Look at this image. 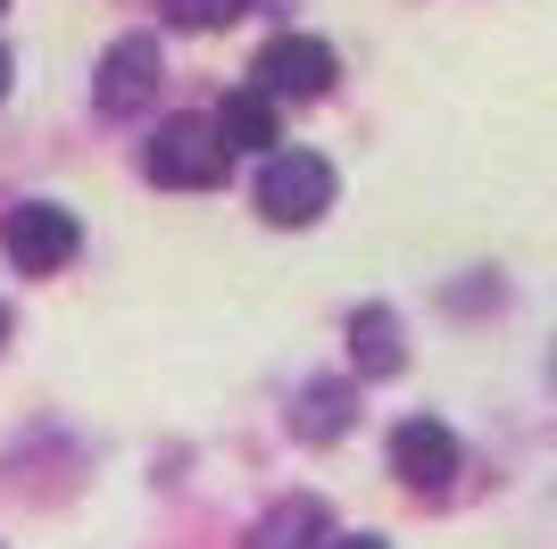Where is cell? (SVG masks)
Listing matches in <instances>:
<instances>
[{"mask_svg": "<svg viewBox=\"0 0 557 549\" xmlns=\"http://www.w3.org/2000/svg\"><path fill=\"white\" fill-rule=\"evenodd\" d=\"M141 167L166 192H216L225 167H233V142L216 134V117H166L159 134H150V150H141Z\"/></svg>", "mask_w": 557, "mask_h": 549, "instance_id": "cell-1", "label": "cell"}, {"mask_svg": "<svg viewBox=\"0 0 557 549\" xmlns=\"http://www.w3.org/2000/svg\"><path fill=\"white\" fill-rule=\"evenodd\" d=\"M333 208V167L317 150H267L258 167V217L267 225H317Z\"/></svg>", "mask_w": 557, "mask_h": 549, "instance_id": "cell-2", "label": "cell"}, {"mask_svg": "<svg viewBox=\"0 0 557 549\" xmlns=\"http://www.w3.org/2000/svg\"><path fill=\"white\" fill-rule=\"evenodd\" d=\"M75 242H84V225H75L59 200H17L0 217V251L17 258L25 274H59L75 258Z\"/></svg>", "mask_w": 557, "mask_h": 549, "instance_id": "cell-3", "label": "cell"}, {"mask_svg": "<svg viewBox=\"0 0 557 549\" xmlns=\"http://www.w3.org/2000/svg\"><path fill=\"white\" fill-rule=\"evenodd\" d=\"M333 75H342V59L317 34H275V42L258 50V84L275 91V100H317V91H333Z\"/></svg>", "mask_w": 557, "mask_h": 549, "instance_id": "cell-4", "label": "cell"}, {"mask_svg": "<svg viewBox=\"0 0 557 549\" xmlns=\"http://www.w3.org/2000/svg\"><path fill=\"white\" fill-rule=\"evenodd\" d=\"M392 475L408 483V491H449V475H458V434H449L442 416H408L392 434Z\"/></svg>", "mask_w": 557, "mask_h": 549, "instance_id": "cell-5", "label": "cell"}, {"mask_svg": "<svg viewBox=\"0 0 557 549\" xmlns=\"http://www.w3.org/2000/svg\"><path fill=\"white\" fill-rule=\"evenodd\" d=\"M150 91H159V42H150V34H125V42H109V59H100V84H92L100 117H134Z\"/></svg>", "mask_w": 557, "mask_h": 549, "instance_id": "cell-6", "label": "cell"}, {"mask_svg": "<svg viewBox=\"0 0 557 549\" xmlns=\"http://www.w3.org/2000/svg\"><path fill=\"white\" fill-rule=\"evenodd\" d=\"M216 134L233 142V150H258V159H267V150H275L283 142V100L267 84H250V91H233L225 109H216Z\"/></svg>", "mask_w": 557, "mask_h": 549, "instance_id": "cell-7", "label": "cell"}, {"mask_svg": "<svg viewBox=\"0 0 557 549\" xmlns=\"http://www.w3.org/2000/svg\"><path fill=\"white\" fill-rule=\"evenodd\" d=\"M317 541H333V508L325 500H275L242 549H317Z\"/></svg>", "mask_w": 557, "mask_h": 549, "instance_id": "cell-8", "label": "cell"}, {"mask_svg": "<svg viewBox=\"0 0 557 549\" xmlns=\"http://www.w3.org/2000/svg\"><path fill=\"white\" fill-rule=\"evenodd\" d=\"M349 358H358V375H399V366H408V342H399V317L383 308V300L349 317Z\"/></svg>", "mask_w": 557, "mask_h": 549, "instance_id": "cell-9", "label": "cell"}, {"mask_svg": "<svg viewBox=\"0 0 557 549\" xmlns=\"http://www.w3.org/2000/svg\"><path fill=\"white\" fill-rule=\"evenodd\" d=\"M349 416H358V391H349V383H308L300 408H292V434H300V441H342Z\"/></svg>", "mask_w": 557, "mask_h": 549, "instance_id": "cell-10", "label": "cell"}, {"mask_svg": "<svg viewBox=\"0 0 557 549\" xmlns=\"http://www.w3.org/2000/svg\"><path fill=\"white\" fill-rule=\"evenodd\" d=\"M159 9H166V25H191V34H200V25H233L250 0H159Z\"/></svg>", "mask_w": 557, "mask_h": 549, "instance_id": "cell-11", "label": "cell"}, {"mask_svg": "<svg viewBox=\"0 0 557 549\" xmlns=\"http://www.w3.org/2000/svg\"><path fill=\"white\" fill-rule=\"evenodd\" d=\"M333 549H392V541H374V533H342Z\"/></svg>", "mask_w": 557, "mask_h": 549, "instance_id": "cell-12", "label": "cell"}, {"mask_svg": "<svg viewBox=\"0 0 557 549\" xmlns=\"http://www.w3.org/2000/svg\"><path fill=\"white\" fill-rule=\"evenodd\" d=\"M0 100H9V50H0Z\"/></svg>", "mask_w": 557, "mask_h": 549, "instance_id": "cell-13", "label": "cell"}, {"mask_svg": "<svg viewBox=\"0 0 557 549\" xmlns=\"http://www.w3.org/2000/svg\"><path fill=\"white\" fill-rule=\"evenodd\" d=\"M0 342H9V308H0Z\"/></svg>", "mask_w": 557, "mask_h": 549, "instance_id": "cell-14", "label": "cell"}, {"mask_svg": "<svg viewBox=\"0 0 557 549\" xmlns=\"http://www.w3.org/2000/svg\"><path fill=\"white\" fill-rule=\"evenodd\" d=\"M0 9H9V0H0Z\"/></svg>", "mask_w": 557, "mask_h": 549, "instance_id": "cell-15", "label": "cell"}]
</instances>
